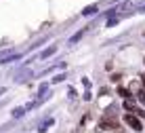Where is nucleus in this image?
I'll return each mask as SVG.
<instances>
[{"instance_id": "5", "label": "nucleus", "mask_w": 145, "mask_h": 133, "mask_svg": "<svg viewBox=\"0 0 145 133\" xmlns=\"http://www.w3.org/2000/svg\"><path fill=\"white\" fill-rule=\"evenodd\" d=\"M93 13H97V4H91V7H86L82 11V15H93Z\"/></svg>"}, {"instance_id": "13", "label": "nucleus", "mask_w": 145, "mask_h": 133, "mask_svg": "<svg viewBox=\"0 0 145 133\" xmlns=\"http://www.w3.org/2000/svg\"><path fill=\"white\" fill-rule=\"evenodd\" d=\"M141 78V89H145V76H139Z\"/></svg>"}, {"instance_id": "7", "label": "nucleus", "mask_w": 145, "mask_h": 133, "mask_svg": "<svg viewBox=\"0 0 145 133\" xmlns=\"http://www.w3.org/2000/svg\"><path fill=\"white\" fill-rule=\"evenodd\" d=\"M133 114H135V116H139V118H145V110H143V108H137V110L133 112Z\"/></svg>"}, {"instance_id": "3", "label": "nucleus", "mask_w": 145, "mask_h": 133, "mask_svg": "<svg viewBox=\"0 0 145 133\" xmlns=\"http://www.w3.org/2000/svg\"><path fill=\"white\" fill-rule=\"evenodd\" d=\"M124 110H128V112H135V110H137L135 97H131V99H124Z\"/></svg>"}, {"instance_id": "1", "label": "nucleus", "mask_w": 145, "mask_h": 133, "mask_svg": "<svg viewBox=\"0 0 145 133\" xmlns=\"http://www.w3.org/2000/svg\"><path fill=\"white\" fill-rule=\"evenodd\" d=\"M124 122H126V125L131 127L133 131H137V133H141V131H143V120L139 118V116H135L133 112H128V114H124Z\"/></svg>"}, {"instance_id": "9", "label": "nucleus", "mask_w": 145, "mask_h": 133, "mask_svg": "<svg viewBox=\"0 0 145 133\" xmlns=\"http://www.w3.org/2000/svg\"><path fill=\"white\" fill-rule=\"evenodd\" d=\"M55 51H57V49H55V47H51V49H46V51H44V53H42V57H48V55H53V53H55Z\"/></svg>"}, {"instance_id": "8", "label": "nucleus", "mask_w": 145, "mask_h": 133, "mask_svg": "<svg viewBox=\"0 0 145 133\" xmlns=\"http://www.w3.org/2000/svg\"><path fill=\"white\" fill-rule=\"evenodd\" d=\"M13 114H15V116H17V118H21V116H23V114H25V110H23V108H17V110H15V112H13Z\"/></svg>"}, {"instance_id": "12", "label": "nucleus", "mask_w": 145, "mask_h": 133, "mask_svg": "<svg viewBox=\"0 0 145 133\" xmlns=\"http://www.w3.org/2000/svg\"><path fill=\"white\" fill-rule=\"evenodd\" d=\"M63 78H65V76H63V74H59V76H55V78H53V83H61Z\"/></svg>"}, {"instance_id": "2", "label": "nucleus", "mask_w": 145, "mask_h": 133, "mask_svg": "<svg viewBox=\"0 0 145 133\" xmlns=\"http://www.w3.org/2000/svg\"><path fill=\"white\" fill-rule=\"evenodd\" d=\"M118 95L124 97V99H131V97H133V91L126 89V87H118Z\"/></svg>"}, {"instance_id": "11", "label": "nucleus", "mask_w": 145, "mask_h": 133, "mask_svg": "<svg viewBox=\"0 0 145 133\" xmlns=\"http://www.w3.org/2000/svg\"><path fill=\"white\" fill-rule=\"evenodd\" d=\"M114 23H118V17H112V19H109V21H107V28H112Z\"/></svg>"}, {"instance_id": "4", "label": "nucleus", "mask_w": 145, "mask_h": 133, "mask_svg": "<svg viewBox=\"0 0 145 133\" xmlns=\"http://www.w3.org/2000/svg\"><path fill=\"white\" fill-rule=\"evenodd\" d=\"M84 32H86V30H80V32H78V34H74V36H72V38H69V42H72V44H74V42H78V40H80V38H82V36H84Z\"/></svg>"}, {"instance_id": "15", "label": "nucleus", "mask_w": 145, "mask_h": 133, "mask_svg": "<svg viewBox=\"0 0 145 133\" xmlns=\"http://www.w3.org/2000/svg\"><path fill=\"white\" fill-rule=\"evenodd\" d=\"M143 64H145V59H143Z\"/></svg>"}, {"instance_id": "10", "label": "nucleus", "mask_w": 145, "mask_h": 133, "mask_svg": "<svg viewBox=\"0 0 145 133\" xmlns=\"http://www.w3.org/2000/svg\"><path fill=\"white\" fill-rule=\"evenodd\" d=\"M120 78H122V74H112L109 80H112V83H120Z\"/></svg>"}, {"instance_id": "6", "label": "nucleus", "mask_w": 145, "mask_h": 133, "mask_svg": "<svg viewBox=\"0 0 145 133\" xmlns=\"http://www.w3.org/2000/svg\"><path fill=\"white\" fill-rule=\"evenodd\" d=\"M135 97H137V99H139V101H141V104L145 106V89H139V91H137V95H135Z\"/></svg>"}, {"instance_id": "14", "label": "nucleus", "mask_w": 145, "mask_h": 133, "mask_svg": "<svg viewBox=\"0 0 145 133\" xmlns=\"http://www.w3.org/2000/svg\"><path fill=\"white\" fill-rule=\"evenodd\" d=\"M141 13H145V7H143V9H141Z\"/></svg>"}]
</instances>
